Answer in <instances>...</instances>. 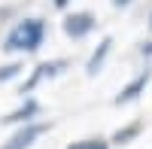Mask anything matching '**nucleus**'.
I'll return each mask as SVG.
<instances>
[{
	"mask_svg": "<svg viewBox=\"0 0 152 149\" xmlns=\"http://www.w3.org/2000/svg\"><path fill=\"white\" fill-rule=\"evenodd\" d=\"M46 31H49L46 18H40V15L15 18V24L3 37V52H9V55H34L46 43Z\"/></svg>",
	"mask_w": 152,
	"mask_h": 149,
	"instance_id": "1",
	"label": "nucleus"
},
{
	"mask_svg": "<svg viewBox=\"0 0 152 149\" xmlns=\"http://www.w3.org/2000/svg\"><path fill=\"white\" fill-rule=\"evenodd\" d=\"M67 67H70V61H67V58H49V61H40V64L31 70V76L21 82V94H24V97H31V91L37 88V85H43L46 79L61 76Z\"/></svg>",
	"mask_w": 152,
	"mask_h": 149,
	"instance_id": "2",
	"label": "nucleus"
},
{
	"mask_svg": "<svg viewBox=\"0 0 152 149\" xmlns=\"http://www.w3.org/2000/svg\"><path fill=\"white\" fill-rule=\"evenodd\" d=\"M49 128H52V122H31V125H21V128L12 134V137L0 146V149H31Z\"/></svg>",
	"mask_w": 152,
	"mask_h": 149,
	"instance_id": "3",
	"label": "nucleus"
},
{
	"mask_svg": "<svg viewBox=\"0 0 152 149\" xmlns=\"http://www.w3.org/2000/svg\"><path fill=\"white\" fill-rule=\"evenodd\" d=\"M61 28H64V34L73 37V40H85V37L97 28V18L91 12H70V15H64Z\"/></svg>",
	"mask_w": 152,
	"mask_h": 149,
	"instance_id": "4",
	"label": "nucleus"
},
{
	"mask_svg": "<svg viewBox=\"0 0 152 149\" xmlns=\"http://www.w3.org/2000/svg\"><path fill=\"white\" fill-rule=\"evenodd\" d=\"M37 116H40V101L37 97H24V101L9 110L6 116H0V125H31V122H37Z\"/></svg>",
	"mask_w": 152,
	"mask_h": 149,
	"instance_id": "5",
	"label": "nucleus"
},
{
	"mask_svg": "<svg viewBox=\"0 0 152 149\" xmlns=\"http://www.w3.org/2000/svg\"><path fill=\"white\" fill-rule=\"evenodd\" d=\"M149 79H152V70L146 67V70H140L137 76L128 82V85H122V91L116 94V104L122 107V104H131V101H137L143 91H146V85H149Z\"/></svg>",
	"mask_w": 152,
	"mask_h": 149,
	"instance_id": "6",
	"label": "nucleus"
},
{
	"mask_svg": "<svg viewBox=\"0 0 152 149\" xmlns=\"http://www.w3.org/2000/svg\"><path fill=\"white\" fill-rule=\"evenodd\" d=\"M110 52H113V37H104V40L97 43V49L91 52V58L85 61V73L88 76H97L100 73V67H104V61L110 58Z\"/></svg>",
	"mask_w": 152,
	"mask_h": 149,
	"instance_id": "7",
	"label": "nucleus"
},
{
	"mask_svg": "<svg viewBox=\"0 0 152 149\" xmlns=\"http://www.w3.org/2000/svg\"><path fill=\"white\" fill-rule=\"evenodd\" d=\"M140 131H143V122H131V125H125V128H119L116 134H113L110 143H116V146H128L131 140L140 137Z\"/></svg>",
	"mask_w": 152,
	"mask_h": 149,
	"instance_id": "8",
	"label": "nucleus"
},
{
	"mask_svg": "<svg viewBox=\"0 0 152 149\" xmlns=\"http://www.w3.org/2000/svg\"><path fill=\"white\" fill-rule=\"evenodd\" d=\"M24 73V61H9V64H0V82H12Z\"/></svg>",
	"mask_w": 152,
	"mask_h": 149,
	"instance_id": "9",
	"label": "nucleus"
},
{
	"mask_svg": "<svg viewBox=\"0 0 152 149\" xmlns=\"http://www.w3.org/2000/svg\"><path fill=\"white\" fill-rule=\"evenodd\" d=\"M67 149H110V143L100 140V137H88V140H76V143H70Z\"/></svg>",
	"mask_w": 152,
	"mask_h": 149,
	"instance_id": "10",
	"label": "nucleus"
},
{
	"mask_svg": "<svg viewBox=\"0 0 152 149\" xmlns=\"http://www.w3.org/2000/svg\"><path fill=\"white\" fill-rule=\"evenodd\" d=\"M140 55H146V58H149V55H152V40H146V43H143V46H140Z\"/></svg>",
	"mask_w": 152,
	"mask_h": 149,
	"instance_id": "11",
	"label": "nucleus"
},
{
	"mask_svg": "<svg viewBox=\"0 0 152 149\" xmlns=\"http://www.w3.org/2000/svg\"><path fill=\"white\" fill-rule=\"evenodd\" d=\"M52 6H55V9H67L70 0H52Z\"/></svg>",
	"mask_w": 152,
	"mask_h": 149,
	"instance_id": "12",
	"label": "nucleus"
},
{
	"mask_svg": "<svg viewBox=\"0 0 152 149\" xmlns=\"http://www.w3.org/2000/svg\"><path fill=\"white\" fill-rule=\"evenodd\" d=\"M131 0H113V6H128Z\"/></svg>",
	"mask_w": 152,
	"mask_h": 149,
	"instance_id": "13",
	"label": "nucleus"
},
{
	"mask_svg": "<svg viewBox=\"0 0 152 149\" xmlns=\"http://www.w3.org/2000/svg\"><path fill=\"white\" fill-rule=\"evenodd\" d=\"M149 24H152V12H149Z\"/></svg>",
	"mask_w": 152,
	"mask_h": 149,
	"instance_id": "14",
	"label": "nucleus"
}]
</instances>
